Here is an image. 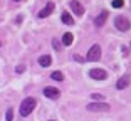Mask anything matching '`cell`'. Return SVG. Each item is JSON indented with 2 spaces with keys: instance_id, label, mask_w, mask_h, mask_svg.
Instances as JSON below:
<instances>
[{
  "instance_id": "cell-7",
  "label": "cell",
  "mask_w": 131,
  "mask_h": 121,
  "mask_svg": "<svg viewBox=\"0 0 131 121\" xmlns=\"http://www.w3.org/2000/svg\"><path fill=\"white\" fill-rule=\"evenodd\" d=\"M44 96H46V98H49V99H57L59 96H61V91H59L57 87L47 86V87H44Z\"/></svg>"
},
{
  "instance_id": "cell-4",
  "label": "cell",
  "mask_w": 131,
  "mask_h": 121,
  "mask_svg": "<svg viewBox=\"0 0 131 121\" xmlns=\"http://www.w3.org/2000/svg\"><path fill=\"white\" fill-rule=\"evenodd\" d=\"M99 59H101V47H99V44H94V46H91V49L88 51L86 61H89V62H97Z\"/></svg>"
},
{
  "instance_id": "cell-11",
  "label": "cell",
  "mask_w": 131,
  "mask_h": 121,
  "mask_svg": "<svg viewBox=\"0 0 131 121\" xmlns=\"http://www.w3.org/2000/svg\"><path fill=\"white\" fill-rule=\"evenodd\" d=\"M39 64L42 67H47V66H50L52 64V57H50L49 54H44V56H40L39 57Z\"/></svg>"
},
{
  "instance_id": "cell-15",
  "label": "cell",
  "mask_w": 131,
  "mask_h": 121,
  "mask_svg": "<svg viewBox=\"0 0 131 121\" xmlns=\"http://www.w3.org/2000/svg\"><path fill=\"white\" fill-rule=\"evenodd\" d=\"M111 5H113L114 8H121V7L124 5V0H113V2H111Z\"/></svg>"
},
{
  "instance_id": "cell-2",
  "label": "cell",
  "mask_w": 131,
  "mask_h": 121,
  "mask_svg": "<svg viewBox=\"0 0 131 121\" xmlns=\"http://www.w3.org/2000/svg\"><path fill=\"white\" fill-rule=\"evenodd\" d=\"M86 109L91 111V113H106V111L111 109V106L106 104V103H89L88 106H86Z\"/></svg>"
},
{
  "instance_id": "cell-9",
  "label": "cell",
  "mask_w": 131,
  "mask_h": 121,
  "mask_svg": "<svg viewBox=\"0 0 131 121\" xmlns=\"http://www.w3.org/2000/svg\"><path fill=\"white\" fill-rule=\"evenodd\" d=\"M129 82H131V76L129 74H124V76H121V78L118 79L116 87H118V89H126V87L129 86Z\"/></svg>"
},
{
  "instance_id": "cell-8",
  "label": "cell",
  "mask_w": 131,
  "mask_h": 121,
  "mask_svg": "<svg viewBox=\"0 0 131 121\" xmlns=\"http://www.w3.org/2000/svg\"><path fill=\"white\" fill-rule=\"evenodd\" d=\"M54 7H56V5H54V2H49V4H47L46 7H44L42 10H40V12L37 14V17H39V19H46V17H49L50 14L54 12Z\"/></svg>"
},
{
  "instance_id": "cell-22",
  "label": "cell",
  "mask_w": 131,
  "mask_h": 121,
  "mask_svg": "<svg viewBox=\"0 0 131 121\" xmlns=\"http://www.w3.org/2000/svg\"><path fill=\"white\" fill-rule=\"evenodd\" d=\"M0 46H2V42H0Z\"/></svg>"
},
{
  "instance_id": "cell-5",
  "label": "cell",
  "mask_w": 131,
  "mask_h": 121,
  "mask_svg": "<svg viewBox=\"0 0 131 121\" xmlns=\"http://www.w3.org/2000/svg\"><path fill=\"white\" fill-rule=\"evenodd\" d=\"M89 76L93 79H96V81H104V79L108 78V72L104 69H99V67H96V69H91L89 71Z\"/></svg>"
},
{
  "instance_id": "cell-17",
  "label": "cell",
  "mask_w": 131,
  "mask_h": 121,
  "mask_svg": "<svg viewBox=\"0 0 131 121\" xmlns=\"http://www.w3.org/2000/svg\"><path fill=\"white\" fill-rule=\"evenodd\" d=\"M93 99H96V101H99V103H103V101H104L103 96H101V94H96V93L93 94Z\"/></svg>"
},
{
  "instance_id": "cell-3",
  "label": "cell",
  "mask_w": 131,
  "mask_h": 121,
  "mask_svg": "<svg viewBox=\"0 0 131 121\" xmlns=\"http://www.w3.org/2000/svg\"><path fill=\"white\" fill-rule=\"evenodd\" d=\"M114 25H116V29L118 30H121V32H128L131 29V22L128 20V17H124V15H118L114 19Z\"/></svg>"
},
{
  "instance_id": "cell-19",
  "label": "cell",
  "mask_w": 131,
  "mask_h": 121,
  "mask_svg": "<svg viewBox=\"0 0 131 121\" xmlns=\"http://www.w3.org/2000/svg\"><path fill=\"white\" fill-rule=\"evenodd\" d=\"M74 59H76L77 62H84V61H86V59H84V57H81L79 54H74Z\"/></svg>"
},
{
  "instance_id": "cell-18",
  "label": "cell",
  "mask_w": 131,
  "mask_h": 121,
  "mask_svg": "<svg viewBox=\"0 0 131 121\" xmlns=\"http://www.w3.org/2000/svg\"><path fill=\"white\" fill-rule=\"evenodd\" d=\"M24 69H25V67H24L22 64H19V66L15 67V72H17V74H20V72H24Z\"/></svg>"
},
{
  "instance_id": "cell-10",
  "label": "cell",
  "mask_w": 131,
  "mask_h": 121,
  "mask_svg": "<svg viewBox=\"0 0 131 121\" xmlns=\"http://www.w3.org/2000/svg\"><path fill=\"white\" fill-rule=\"evenodd\" d=\"M108 15H109V12L108 10H101V14L96 17V20H94V24H96L97 27H101L104 22H106V19H108Z\"/></svg>"
},
{
  "instance_id": "cell-1",
  "label": "cell",
  "mask_w": 131,
  "mask_h": 121,
  "mask_svg": "<svg viewBox=\"0 0 131 121\" xmlns=\"http://www.w3.org/2000/svg\"><path fill=\"white\" fill-rule=\"evenodd\" d=\"M35 106H37V101L34 98H25L22 101V104H20V116H24V118L29 116L35 109Z\"/></svg>"
},
{
  "instance_id": "cell-14",
  "label": "cell",
  "mask_w": 131,
  "mask_h": 121,
  "mask_svg": "<svg viewBox=\"0 0 131 121\" xmlns=\"http://www.w3.org/2000/svg\"><path fill=\"white\" fill-rule=\"evenodd\" d=\"M50 78L54 79V81H62V79H64V74H62L61 71H54V72L50 74Z\"/></svg>"
},
{
  "instance_id": "cell-16",
  "label": "cell",
  "mask_w": 131,
  "mask_h": 121,
  "mask_svg": "<svg viewBox=\"0 0 131 121\" xmlns=\"http://www.w3.org/2000/svg\"><path fill=\"white\" fill-rule=\"evenodd\" d=\"M5 119H7V121H12V119H14V111H12V108H10V109H7V114H5Z\"/></svg>"
},
{
  "instance_id": "cell-21",
  "label": "cell",
  "mask_w": 131,
  "mask_h": 121,
  "mask_svg": "<svg viewBox=\"0 0 131 121\" xmlns=\"http://www.w3.org/2000/svg\"><path fill=\"white\" fill-rule=\"evenodd\" d=\"M49 121H56V119H49Z\"/></svg>"
},
{
  "instance_id": "cell-20",
  "label": "cell",
  "mask_w": 131,
  "mask_h": 121,
  "mask_svg": "<svg viewBox=\"0 0 131 121\" xmlns=\"http://www.w3.org/2000/svg\"><path fill=\"white\" fill-rule=\"evenodd\" d=\"M14 2H20V0H14Z\"/></svg>"
},
{
  "instance_id": "cell-13",
  "label": "cell",
  "mask_w": 131,
  "mask_h": 121,
  "mask_svg": "<svg viewBox=\"0 0 131 121\" xmlns=\"http://www.w3.org/2000/svg\"><path fill=\"white\" fill-rule=\"evenodd\" d=\"M72 40H74V37H72V34H71V32H66V34L62 35V44H64V46H71V44H72Z\"/></svg>"
},
{
  "instance_id": "cell-12",
  "label": "cell",
  "mask_w": 131,
  "mask_h": 121,
  "mask_svg": "<svg viewBox=\"0 0 131 121\" xmlns=\"http://www.w3.org/2000/svg\"><path fill=\"white\" fill-rule=\"evenodd\" d=\"M61 20H62V24H66V25H72L74 24V20H72V17H71L69 12H62Z\"/></svg>"
},
{
  "instance_id": "cell-6",
  "label": "cell",
  "mask_w": 131,
  "mask_h": 121,
  "mask_svg": "<svg viewBox=\"0 0 131 121\" xmlns=\"http://www.w3.org/2000/svg\"><path fill=\"white\" fill-rule=\"evenodd\" d=\"M69 7H71V10H72L77 17H82V15H84V7H82L81 2H77V0H71V2H69Z\"/></svg>"
}]
</instances>
